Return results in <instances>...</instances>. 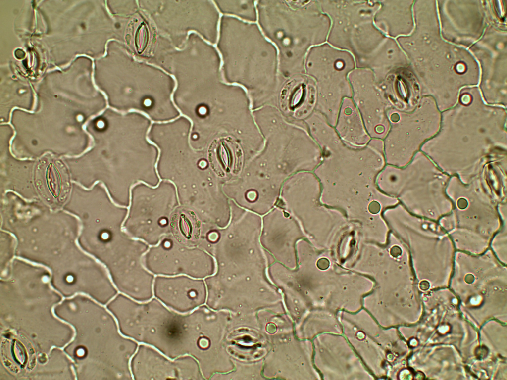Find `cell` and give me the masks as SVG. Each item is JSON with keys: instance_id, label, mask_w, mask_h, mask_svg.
I'll return each mask as SVG.
<instances>
[{"instance_id": "cell-5", "label": "cell", "mask_w": 507, "mask_h": 380, "mask_svg": "<svg viewBox=\"0 0 507 380\" xmlns=\"http://www.w3.org/2000/svg\"><path fill=\"white\" fill-rule=\"evenodd\" d=\"M171 226L174 234L182 242L190 243L199 235L196 217L190 210H181L172 218Z\"/></svg>"}, {"instance_id": "cell-7", "label": "cell", "mask_w": 507, "mask_h": 380, "mask_svg": "<svg viewBox=\"0 0 507 380\" xmlns=\"http://www.w3.org/2000/svg\"><path fill=\"white\" fill-rule=\"evenodd\" d=\"M374 206L371 203L369 206V210L373 213H376L379 211L380 206L379 204L375 202H373Z\"/></svg>"}, {"instance_id": "cell-4", "label": "cell", "mask_w": 507, "mask_h": 380, "mask_svg": "<svg viewBox=\"0 0 507 380\" xmlns=\"http://www.w3.org/2000/svg\"><path fill=\"white\" fill-rule=\"evenodd\" d=\"M208 157L211 169L219 176L236 175L242 170L243 151L239 144L231 137L213 140L208 149Z\"/></svg>"}, {"instance_id": "cell-2", "label": "cell", "mask_w": 507, "mask_h": 380, "mask_svg": "<svg viewBox=\"0 0 507 380\" xmlns=\"http://www.w3.org/2000/svg\"><path fill=\"white\" fill-rule=\"evenodd\" d=\"M153 297L168 308L181 313L201 306L204 297L201 288L190 279L158 278L153 285Z\"/></svg>"}, {"instance_id": "cell-3", "label": "cell", "mask_w": 507, "mask_h": 380, "mask_svg": "<svg viewBox=\"0 0 507 380\" xmlns=\"http://www.w3.org/2000/svg\"><path fill=\"white\" fill-rule=\"evenodd\" d=\"M35 183L40 193L48 201L64 202L70 190L69 175L67 168L59 160L44 157L35 170Z\"/></svg>"}, {"instance_id": "cell-6", "label": "cell", "mask_w": 507, "mask_h": 380, "mask_svg": "<svg viewBox=\"0 0 507 380\" xmlns=\"http://www.w3.org/2000/svg\"><path fill=\"white\" fill-rule=\"evenodd\" d=\"M148 41V32L146 25L142 24L139 27L136 34L135 44L138 52L142 53Z\"/></svg>"}, {"instance_id": "cell-1", "label": "cell", "mask_w": 507, "mask_h": 380, "mask_svg": "<svg viewBox=\"0 0 507 380\" xmlns=\"http://www.w3.org/2000/svg\"><path fill=\"white\" fill-rule=\"evenodd\" d=\"M134 380H190L203 376L197 361L189 355L171 358L151 346L139 344L130 362Z\"/></svg>"}]
</instances>
